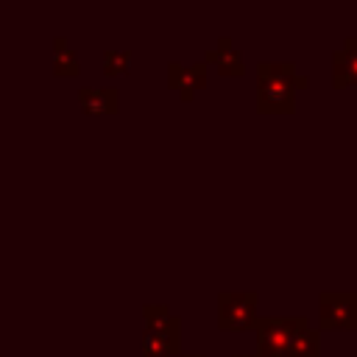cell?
Masks as SVG:
<instances>
[{"instance_id": "7a4b0ae2", "label": "cell", "mask_w": 357, "mask_h": 357, "mask_svg": "<svg viewBox=\"0 0 357 357\" xmlns=\"http://www.w3.org/2000/svg\"><path fill=\"white\" fill-rule=\"evenodd\" d=\"M307 315H265L254 321L257 332V357H282L290 337L307 326Z\"/></svg>"}, {"instance_id": "9a60e30c", "label": "cell", "mask_w": 357, "mask_h": 357, "mask_svg": "<svg viewBox=\"0 0 357 357\" xmlns=\"http://www.w3.org/2000/svg\"><path fill=\"white\" fill-rule=\"evenodd\" d=\"M231 357H257V354H231Z\"/></svg>"}, {"instance_id": "30bf717a", "label": "cell", "mask_w": 357, "mask_h": 357, "mask_svg": "<svg viewBox=\"0 0 357 357\" xmlns=\"http://www.w3.org/2000/svg\"><path fill=\"white\" fill-rule=\"evenodd\" d=\"M282 357H321V332L312 329L310 324L301 326L290 337V343H287V349H284Z\"/></svg>"}, {"instance_id": "3957f363", "label": "cell", "mask_w": 357, "mask_h": 357, "mask_svg": "<svg viewBox=\"0 0 357 357\" xmlns=\"http://www.w3.org/2000/svg\"><path fill=\"white\" fill-rule=\"evenodd\" d=\"M354 332L357 329V290L318 293V332Z\"/></svg>"}, {"instance_id": "8992f818", "label": "cell", "mask_w": 357, "mask_h": 357, "mask_svg": "<svg viewBox=\"0 0 357 357\" xmlns=\"http://www.w3.org/2000/svg\"><path fill=\"white\" fill-rule=\"evenodd\" d=\"M167 84L170 89L178 92V98L187 103L195 98L198 89L206 86V64L204 61H195V64H181V61H170L167 64Z\"/></svg>"}, {"instance_id": "8fae6325", "label": "cell", "mask_w": 357, "mask_h": 357, "mask_svg": "<svg viewBox=\"0 0 357 357\" xmlns=\"http://www.w3.org/2000/svg\"><path fill=\"white\" fill-rule=\"evenodd\" d=\"M53 73L56 75H78L81 73L78 53L73 50V45L64 36H53Z\"/></svg>"}, {"instance_id": "9c48e42d", "label": "cell", "mask_w": 357, "mask_h": 357, "mask_svg": "<svg viewBox=\"0 0 357 357\" xmlns=\"http://www.w3.org/2000/svg\"><path fill=\"white\" fill-rule=\"evenodd\" d=\"M201 61H204V64H215L220 75H243V73H245L243 53L234 47L231 36H220V39H218V47L206 50Z\"/></svg>"}, {"instance_id": "ba28073f", "label": "cell", "mask_w": 357, "mask_h": 357, "mask_svg": "<svg viewBox=\"0 0 357 357\" xmlns=\"http://www.w3.org/2000/svg\"><path fill=\"white\" fill-rule=\"evenodd\" d=\"M78 106L84 114H117L120 92H117V86H81Z\"/></svg>"}, {"instance_id": "2e32d148", "label": "cell", "mask_w": 357, "mask_h": 357, "mask_svg": "<svg viewBox=\"0 0 357 357\" xmlns=\"http://www.w3.org/2000/svg\"><path fill=\"white\" fill-rule=\"evenodd\" d=\"M0 357H3V354H0Z\"/></svg>"}, {"instance_id": "4fadbf2b", "label": "cell", "mask_w": 357, "mask_h": 357, "mask_svg": "<svg viewBox=\"0 0 357 357\" xmlns=\"http://www.w3.org/2000/svg\"><path fill=\"white\" fill-rule=\"evenodd\" d=\"M296 64L293 61H259L257 64V78H296Z\"/></svg>"}, {"instance_id": "52a82bcc", "label": "cell", "mask_w": 357, "mask_h": 357, "mask_svg": "<svg viewBox=\"0 0 357 357\" xmlns=\"http://www.w3.org/2000/svg\"><path fill=\"white\" fill-rule=\"evenodd\" d=\"M332 86H357V36H346L343 47L332 53Z\"/></svg>"}, {"instance_id": "5b68a950", "label": "cell", "mask_w": 357, "mask_h": 357, "mask_svg": "<svg viewBox=\"0 0 357 357\" xmlns=\"http://www.w3.org/2000/svg\"><path fill=\"white\" fill-rule=\"evenodd\" d=\"M257 304H259V293L245 290H220L218 293V326L223 332H243V329H254L257 315Z\"/></svg>"}, {"instance_id": "5bb4252c", "label": "cell", "mask_w": 357, "mask_h": 357, "mask_svg": "<svg viewBox=\"0 0 357 357\" xmlns=\"http://www.w3.org/2000/svg\"><path fill=\"white\" fill-rule=\"evenodd\" d=\"M181 357H206V354H181Z\"/></svg>"}, {"instance_id": "7c38bea8", "label": "cell", "mask_w": 357, "mask_h": 357, "mask_svg": "<svg viewBox=\"0 0 357 357\" xmlns=\"http://www.w3.org/2000/svg\"><path fill=\"white\" fill-rule=\"evenodd\" d=\"M128 67H131V53L128 50H117V47L103 50V73L106 75H126Z\"/></svg>"}, {"instance_id": "6da1fadb", "label": "cell", "mask_w": 357, "mask_h": 357, "mask_svg": "<svg viewBox=\"0 0 357 357\" xmlns=\"http://www.w3.org/2000/svg\"><path fill=\"white\" fill-rule=\"evenodd\" d=\"M142 357H181V318L167 304H142Z\"/></svg>"}, {"instance_id": "277c9868", "label": "cell", "mask_w": 357, "mask_h": 357, "mask_svg": "<svg viewBox=\"0 0 357 357\" xmlns=\"http://www.w3.org/2000/svg\"><path fill=\"white\" fill-rule=\"evenodd\" d=\"M310 86L307 75L296 78H257V109L259 114H293L296 92Z\"/></svg>"}]
</instances>
